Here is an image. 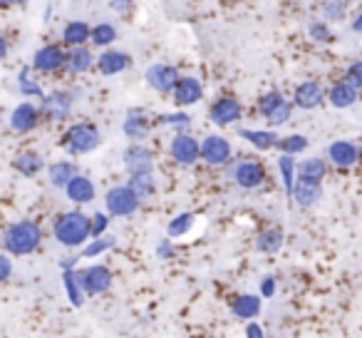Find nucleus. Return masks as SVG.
<instances>
[{"instance_id": "nucleus-36", "label": "nucleus", "mask_w": 362, "mask_h": 338, "mask_svg": "<svg viewBox=\"0 0 362 338\" xmlns=\"http://www.w3.org/2000/svg\"><path fill=\"white\" fill-rule=\"evenodd\" d=\"M30 70L33 67H23V70L18 72V90H21L23 97H37V100H42V97H45L42 85L30 75Z\"/></svg>"}, {"instance_id": "nucleus-16", "label": "nucleus", "mask_w": 362, "mask_h": 338, "mask_svg": "<svg viewBox=\"0 0 362 338\" xmlns=\"http://www.w3.org/2000/svg\"><path fill=\"white\" fill-rule=\"evenodd\" d=\"M293 107L298 110H315L325 102V87L320 80H303L300 85L293 90Z\"/></svg>"}, {"instance_id": "nucleus-20", "label": "nucleus", "mask_w": 362, "mask_h": 338, "mask_svg": "<svg viewBox=\"0 0 362 338\" xmlns=\"http://www.w3.org/2000/svg\"><path fill=\"white\" fill-rule=\"evenodd\" d=\"M122 132H124L127 140L144 142L151 132V120H149V115H146V110H136L134 107V110L127 112L124 122H122Z\"/></svg>"}, {"instance_id": "nucleus-38", "label": "nucleus", "mask_w": 362, "mask_h": 338, "mask_svg": "<svg viewBox=\"0 0 362 338\" xmlns=\"http://www.w3.org/2000/svg\"><path fill=\"white\" fill-rule=\"evenodd\" d=\"M192 122H194V120H192V115H189V112L176 110V112H166V115H161L156 125L169 127V130H174V132H189Z\"/></svg>"}, {"instance_id": "nucleus-5", "label": "nucleus", "mask_w": 362, "mask_h": 338, "mask_svg": "<svg viewBox=\"0 0 362 338\" xmlns=\"http://www.w3.org/2000/svg\"><path fill=\"white\" fill-rule=\"evenodd\" d=\"M169 157L179 167H194L202 159V145L189 132H176L174 140L169 142Z\"/></svg>"}, {"instance_id": "nucleus-30", "label": "nucleus", "mask_w": 362, "mask_h": 338, "mask_svg": "<svg viewBox=\"0 0 362 338\" xmlns=\"http://www.w3.org/2000/svg\"><path fill=\"white\" fill-rule=\"evenodd\" d=\"M283 244H286V234L278 227L266 229V232H261L256 239V249L261 254H278L283 249Z\"/></svg>"}, {"instance_id": "nucleus-49", "label": "nucleus", "mask_w": 362, "mask_h": 338, "mask_svg": "<svg viewBox=\"0 0 362 338\" xmlns=\"http://www.w3.org/2000/svg\"><path fill=\"white\" fill-rule=\"evenodd\" d=\"M273 293H276V278H273V276H263L261 278V296L271 298Z\"/></svg>"}, {"instance_id": "nucleus-50", "label": "nucleus", "mask_w": 362, "mask_h": 338, "mask_svg": "<svg viewBox=\"0 0 362 338\" xmlns=\"http://www.w3.org/2000/svg\"><path fill=\"white\" fill-rule=\"evenodd\" d=\"M246 338H266L263 336V328L258 323H248L246 326Z\"/></svg>"}, {"instance_id": "nucleus-4", "label": "nucleus", "mask_w": 362, "mask_h": 338, "mask_svg": "<svg viewBox=\"0 0 362 338\" xmlns=\"http://www.w3.org/2000/svg\"><path fill=\"white\" fill-rule=\"evenodd\" d=\"M139 197L129 189V184H117V187L107 189L105 194V207L110 217H132L139 209Z\"/></svg>"}, {"instance_id": "nucleus-33", "label": "nucleus", "mask_w": 362, "mask_h": 338, "mask_svg": "<svg viewBox=\"0 0 362 338\" xmlns=\"http://www.w3.org/2000/svg\"><path fill=\"white\" fill-rule=\"evenodd\" d=\"M62 286H65L67 301L72 303L75 308H80L85 303V291L80 286V278H77L75 269H62Z\"/></svg>"}, {"instance_id": "nucleus-48", "label": "nucleus", "mask_w": 362, "mask_h": 338, "mask_svg": "<svg viewBox=\"0 0 362 338\" xmlns=\"http://www.w3.org/2000/svg\"><path fill=\"white\" fill-rule=\"evenodd\" d=\"M156 257H159V259L174 257V242H171V239H161L159 247H156Z\"/></svg>"}, {"instance_id": "nucleus-17", "label": "nucleus", "mask_w": 362, "mask_h": 338, "mask_svg": "<svg viewBox=\"0 0 362 338\" xmlns=\"http://www.w3.org/2000/svg\"><path fill=\"white\" fill-rule=\"evenodd\" d=\"M40 117H42L40 107H35L33 102H21V105L13 107L11 117H8V125L18 135H28V132H33L40 125Z\"/></svg>"}, {"instance_id": "nucleus-1", "label": "nucleus", "mask_w": 362, "mask_h": 338, "mask_svg": "<svg viewBox=\"0 0 362 338\" xmlns=\"http://www.w3.org/2000/svg\"><path fill=\"white\" fill-rule=\"evenodd\" d=\"M52 237L57 244L67 249H80L85 247L92 239V229H90V217L80 209H70V212H62L55 217L52 222Z\"/></svg>"}, {"instance_id": "nucleus-7", "label": "nucleus", "mask_w": 362, "mask_h": 338, "mask_svg": "<svg viewBox=\"0 0 362 338\" xmlns=\"http://www.w3.org/2000/svg\"><path fill=\"white\" fill-rule=\"evenodd\" d=\"M176 80H179V70L171 62H151L144 70V82L156 95H171Z\"/></svg>"}, {"instance_id": "nucleus-45", "label": "nucleus", "mask_w": 362, "mask_h": 338, "mask_svg": "<svg viewBox=\"0 0 362 338\" xmlns=\"http://www.w3.org/2000/svg\"><path fill=\"white\" fill-rule=\"evenodd\" d=\"M110 227V214L107 212H95L90 217V229H92V237H102Z\"/></svg>"}, {"instance_id": "nucleus-23", "label": "nucleus", "mask_w": 362, "mask_h": 338, "mask_svg": "<svg viewBox=\"0 0 362 338\" xmlns=\"http://www.w3.org/2000/svg\"><path fill=\"white\" fill-rule=\"evenodd\" d=\"M293 202L298 204L300 209H310L320 202L322 197V184L317 182H308V179H296V187H293Z\"/></svg>"}, {"instance_id": "nucleus-29", "label": "nucleus", "mask_w": 362, "mask_h": 338, "mask_svg": "<svg viewBox=\"0 0 362 338\" xmlns=\"http://www.w3.org/2000/svg\"><path fill=\"white\" fill-rule=\"evenodd\" d=\"M327 174V162L322 157H308L298 164V177L300 179H308V182H317L322 184Z\"/></svg>"}, {"instance_id": "nucleus-52", "label": "nucleus", "mask_w": 362, "mask_h": 338, "mask_svg": "<svg viewBox=\"0 0 362 338\" xmlns=\"http://www.w3.org/2000/svg\"><path fill=\"white\" fill-rule=\"evenodd\" d=\"M28 0H0V11H8V8H16V6H25Z\"/></svg>"}, {"instance_id": "nucleus-28", "label": "nucleus", "mask_w": 362, "mask_h": 338, "mask_svg": "<svg viewBox=\"0 0 362 338\" xmlns=\"http://www.w3.org/2000/svg\"><path fill=\"white\" fill-rule=\"evenodd\" d=\"M231 311L241 321H251L261 313V296H253V293H241V296L233 298Z\"/></svg>"}, {"instance_id": "nucleus-11", "label": "nucleus", "mask_w": 362, "mask_h": 338, "mask_svg": "<svg viewBox=\"0 0 362 338\" xmlns=\"http://www.w3.org/2000/svg\"><path fill=\"white\" fill-rule=\"evenodd\" d=\"M199 145H202V159L209 167H223L231 162L233 147L223 135H206L204 140H199Z\"/></svg>"}, {"instance_id": "nucleus-35", "label": "nucleus", "mask_w": 362, "mask_h": 338, "mask_svg": "<svg viewBox=\"0 0 362 338\" xmlns=\"http://www.w3.org/2000/svg\"><path fill=\"white\" fill-rule=\"evenodd\" d=\"M194 224H197V214L181 212V214H176V217L169 222V227H166V234H169V239L187 237V234L194 229Z\"/></svg>"}, {"instance_id": "nucleus-47", "label": "nucleus", "mask_w": 362, "mask_h": 338, "mask_svg": "<svg viewBox=\"0 0 362 338\" xmlns=\"http://www.w3.org/2000/svg\"><path fill=\"white\" fill-rule=\"evenodd\" d=\"M11 276H13V261H11V254H3V252H0V283H6Z\"/></svg>"}, {"instance_id": "nucleus-53", "label": "nucleus", "mask_w": 362, "mask_h": 338, "mask_svg": "<svg viewBox=\"0 0 362 338\" xmlns=\"http://www.w3.org/2000/svg\"><path fill=\"white\" fill-rule=\"evenodd\" d=\"M350 28H352V33H360V35H362V11H360V13H357V16H355V18H352Z\"/></svg>"}, {"instance_id": "nucleus-37", "label": "nucleus", "mask_w": 362, "mask_h": 338, "mask_svg": "<svg viewBox=\"0 0 362 338\" xmlns=\"http://www.w3.org/2000/svg\"><path fill=\"white\" fill-rule=\"evenodd\" d=\"M129 189L139 197V202H144V199L154 197L156 192V182H154V174H134V177H129Z\"/></svg>"}, {"instance_id": "nucleus-44", "label": "nucleus", "mask_w": 362, "mask_h": 338, "mask_svg": "<svg viewBox=\"0 0 362 338\" xmlns=\"http://www.w3.org/2000/svg\"><path fill=\"white\" fill-rule=\"evenodd\" d=\"M342 80L350 82V85L355 87L357 92H362V57L352 60L350 65L345 67V77H342Z\"/></svg>"}, {"instance_id": "nucleus-6", "label": "nucleus", "mask_w": 362, "mask_h": 338, "mask_svg": "<svg viewBox=\"0 0 362 338\" xmlns=\"http://www.w3.org/2000/svg\"><path fill=\"white\" fill-rule=\"evenodd\" d=\"M30 67L40 75H52L57 70H65V45L60 43H47L33 52Z\"/></svg>"}, {"instance_id": "nucleus-8", "label": "nucleus", "mask_w": 362, "mask_h": 338, "mask_svg": "<svg viewBox=\"0 0 362 338\" xmlns=\"http://www.w3.org/2000/svg\"><path fill=\"white\" fill-rule=\"evenodd\" d=\"M122 164H124L127 174L134 177V174H154V154L146 145H129L122 152Z\"/></svg>"}, {"instance_id": "nucleus-3", "label": "nucleus", "mask_w": 362, "mask_h": 338, "mask_svg": "<svg viewBox=\"0 0 362 338\" xmlns=\"http://www.w3.org/2000/svg\"><path fill=\"white\" fill-rule=\"evenodd\" d=\"M102 145V132L97 125L92 122H75L65 130L62 135V147L67 150V154L72 157H82L95 152Z\"/></svg>"}, {"instance_id": "nucleus-12", "label": "nucleus", "mask_w": 362, "mask_h": 338, "mask_svg": "<svg viewBox=\"0 0 362 338\" xmlns=\"http://www.w3.org/2000/svg\"><path fill=\"white\" fill-rule=\"evenodd\" d=\"M243 115V105L236 100L233 95H221L218 100L211 102L209 107V120L216 127H231L241 120Z\"/></svg>"}, {"instance_id": "nucleus-24", "label": "nucleus", "mask_w": 362, "mask_h": 338, "mask_svg": "<svg viewBox=\"0 0 362 338\" xmlns=\"http://www.w3.org/2000/svg\"><path fill=\"white\" fill-rule=\"evenodd\" d=\"M13 169L18 174H23V177H37L45 169V159H42V154H37L33 150L18 152L16 159H13Z\"/></svg>"}, {"instance_id": "nucleus-51", "label": "nucleus", "mask_w": 362, "mask_h": 338, "mask_svg": "<svg viewBox=\"0 0 362 338\" xmlns=\"http://www.w3.org/2000/svg\"><path fill=\"white\" fill-rule=\"evenodd\" d=\"M8 52H11V43H8L6 35H0V62H6Z\"/></svg>"}, {"instance_id": "nucleus-26", "label": "nucleus", "mask_w": 362, "mask_h": 338, "mask_svg": "<svg viewBox=\"0 0 362 338\" xmlns=\"http://www.w3.org/2000/svg\"><path fill=\"white\" fill-rule=\"evenodd\" d=\"M238 137H241V140H246L248 145L256 147V150H261V152L273 150V147L278 145V140H281V137H278L273 130H246V127H241V130H238Z\"/></svg>"}, {"instance_id": "nucleus-40", "label": "nucleus", "mask_w": 362, "mask_h": 338, "mask_svg": "<svg viewBox=\"0 0 362 338\" xmlns=\"http://www.w3.org/2000/svg\"><path fill=\"white\" fill-rule=\"evenodd\" d=\"M308 137L305 135H286V137H281L278 140V150H281V154H291V157H296V154H300V152H305L308 150Z\"/></svg>"}, {"instance_id": "nucleus-15", "label": "nucleus", "mask_w": 362, "mask_h": 338, "mask_svg": "<svg viewBox=\"0 0 362 338\" xmlns=\"http://www.w3.org/2000/svg\"><path fill=\"white\" fill-rule=\"evenodd\" d=\"M95 67L105 77L122 75V72H127L132 67V55L124 50H117V47H105V50L95 57Z\"/></svg>"}, {"instance_id": "nucleus-46", "label": "nucleus", "mask_w": 362, "mask_h": 338, "mask_svg": "<svg viewBox=\"0 0 362 338\" xmlns=\"http://www.w3.org/2000/svg\"><path fill=\"white\" fill-rule=\"evenodd\" d=\"M110 3V11L117 16H129L134 11V0H107Z\"/></svg>"}, {"instance_id": "nucleus-39", "label": "nucleus", "mask_w": 362, "mask_h": 338, "mask_svg": "<svg viewBox=\"0 0 362 338\" xmlns=\"http://www.w3.org/2000/svg\"><path fill=\"white\" fill-rule=\"evenodd\" d=\"M308 38H310L313 43H317V45H327V43L332 40V28L330 23H325L322 18H313L310 23H308Z\"/></svg>"}, {"instance_id": "nucleus-9", "label": "nucleus", "mask_w": 362, "mask_h": 338, "mask_svg": "<svg viewBox=\"0 0 362 338\" xmlns=\"http://www.w3.org/2000/svg\"><path fill=\"white\" fill-rule=\"evenodd\" d=\"M231 177L238 187L246 189V192H251V189H258L263 182H266V169H263L261 162L253 159V157H243L241 162H236Z\"/></svg>"}, {"instance_id": "nucleus-31", "label": "nucleus", "mask_w": 362, "mask_h": 338, "mask_svg": "<svg viewBox=\"0 0 362 338\" xmlns=\"http://www.w3.org/2000/svg\"><path fill=\"white\" fill-rule=\"evenodd\" d=\"M117 38H119V33H117V28L112 26V23L102 21V23H97V26H92L90 43L95 47H100V50H105V47H112L117 43Z\"/></svg>"}, {"instance_id": "nucleus-34", "label": "nucleus", "mask_w": 362, "mask_h": 338, "mask_svg": "<svg viewBox=\"0 0 362 338\" xmlns=\"http://www.w3.org/2000/svg\"><path fill=\"white\" fill-rule=\"evenodd\" d=\"M117 244V239L112 234H102V237H92L90 242L82 247L80 252V259H95V257H102L105 252H110L112 247Z\"/></svg>"}, {"instance_id": "nucleus-10", "label": "nucleus", "mask_w": 362, "mask_h": 338, "mask_svg": "<svg viewBox=\"0 0 362 338\" xmlns=\"http://www.w3.org/2000/svg\"><path fill=\"white\" fill-rule=\"evenodd\" d=\"M72 105H75V97L67 90H52L47 92L40 100V112L52 122H65L72 115Z\"/></svg>"}, {"instance_id": "nucleus-13", "label": "nucleus", "mask_w": 362, "mask_h": 338, "mask_svg": "<svg viewBox=\"0 0 362 338\" xmlns=\"http://www.w3.org/2000/svg\"><path fill=\"white\" fill-rule=\"evenodd\" d=\"M171 97H174V105L179 110L184 107H194L204 100V85L197 75H179L174 90H171Z\"/></svg>"}, {"instance_id": "nucleus-21", "label": "nucleus", "mask_w": 362, "mask_h": 338, "mask_svg": "<svg viewBox=\"0 0 362 338\" xmlns=\"http://www.w3.org/2000/svg\"><path fill=\"white\" fill-rule=\"evenodd\" d=\"M95 67V52L87 45H77V47H67L65 50V70L70 75H85Z\"/></svg>"}, {"instance_id": "nucleus-14", "label": "nucleus", "mask_w": 362, "mask_h": 338, "mask_svg": "<svg viewBox=\"0 0 362 338\" xmlns=\"http://www.w3.org/2000/svg\"><path fill=\"white\" fill-rule=\"evenodd\" d=\"M80 278V286L85 291V296H97V293H105L112 286V271L105 264H92V266L77 271Z\"/></svg>"}, {"instance_id": "nucleus-41", "label": "nucleus", "mask_w": 362, "mask_h": 338, "mask_svg": "<svg viewBox=\"0 0 362 338\" xmlns=\"http://www.w3.org/2000/svg\"><path fill=\"white\" fill-rule=\"evenodd\" d=\"M320 16L325 23H340L347 16V0H322Z\"/></svg>"}, {"instance_id": "nucleus-25", "label": "nucleus", "mask_w": 362, "mask_h": 338, "mask_svg": "<svg viewBox=\"0 0 362 338\" xmlns=\"http://www.w3.org/2000/svg\"><path fill=\"white\" fill-rule=\"evenodd\" d=\"M90 33L92 26L87 21H70L62 28V45L65 47H77V45H87L90 43Z\"/></svg>"}, {"instance_id": "nucleus-32", "label": "nucleus", "mask_w": 362, "mask_h": 338, "mask_svg": "<svg viewBox=\"0 0 362 338\" xmlns=\"http://www.w3.org/2000/svg\"><path fill=\"white\" fill-rule=\"evenodd\" d=\"M276 164H278V174H281L283 189H286V194L291 197L293 187H296V179H298V162L293 159L291 154H281L276 159Z\"/></svg>"}, {"instance_id": "nucleus-42", "label": "nucleus", "mask_w": 362, "mask_h": 338, "mask_svg": "<svg viewBox=\"0 0 362 338\" xmlns=\"http://www.w3.org/2000/svg\"><path fill=\"white\" fill-rule=\"evenodd\" d=\"M286 100L288 97L283 95L281 90H268L266 95H261V100H258V112H261V117H268L281 102H286Z\"/></svg>"}, {"instance_id": "nucleus-18", "label": "nucleus", "mask_w": 362, "mask_h": 338, "mask_svg": "<svg viewBox=\"0 0 362 338\" xmlns=\"http://www.w3.org/2000/svg\"><path fill=\"white\" fill-rule=\"evenodd\" d=\"M327 162L340 169H350L360 162V147L352 140H335L327 145Z\"/></svg>"}, {"instance_id": "nucleus-27", "label": "nucleus", "mask_w": 362, "mask_h": 338, "mask_svg": "<svg viewBox=\"0 0 362 338\" xmlns=\"http://www.w3.org/2000/svg\"><path fill=\"white\" fill-rule=\"evenodd\" d=\"M75 174H77L75 162L60 159V162H52V164L47 167V182H50L55 189H65V184L70 182Z\"/></svg>"}, {"instance_id": "nucleus-2", "label": "nucleus", "mask_w": 362, "mask_h": 338, "mask_svg": "<svg viewBox=\"0 0 362 338\" xmlns=\"http://www.w3.org/2000/svg\"><path fill=\"white\" fill-rule=\"evenodd\" d=\"M42 244V229L33 219H21L6 227L3 232V249L11 257H28V254L37 252Z\"/></svg>"}, {"instance_id": "nucleus-22", "label": "nucleus", "mask_w": 362, "mask_h": 338, "mask_svg": "<svg viewBox=\"0 0 362 338\" xmlns=\"http://www.w3.org/2000/svg\"><path fill=\"white\" fill-rule=\"evenodd\" d=\"M325 97H327V102L335 107V110H350V107L357 102V97H360V92H357L350 82L335 80L330 87H327Z\"/></svg>"}, {"instance_id": "nucleus-43", "label": "nucleus", "mask_w": 362, "mask_h": 338, "mask_svg": "<svg viewBox=\"0 0 362 338\" xmlns=\"http://www.w3.org/2000/svg\"><path fill=\"white\" fill-rule=\"evenodd\" d=\"M291 115H293V102L286 100V102H281V105H278L276 110H273L271 115L266 117V122L273 127V130H276V127L286 125V122L291 120Z\"/></svg>"}, {"instance_id": "nucleus-19", "label": "nucleus", "mask_w": 362, "mask_h": 338, "mask_svg": "<svg viewBox=\"0 0 362 338\" xmlns=\"http://www.w3.org/2000/svg\"><path fill=\"white\" fill-rule=\"evenodd\" d=\"M65 197L70 199L72 204H77V207L95 202V197H97L95 182H92V179L87 177V174H80V172H77L75 177H72L70 182L65 184Z\"/></svg>"}]
</instances>
